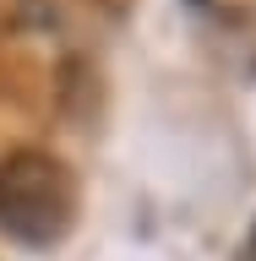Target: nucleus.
<instances>
[{"mask_svg":"<svg viewBox=\"0 0 256 261\" xmlns=\"http://www.w3.org/2000/svg\"><path fill=\"white\" fill-rule=\"evenodd\" d=\"M77 169L49 147H16L0 163V234L28 250H49L77 228Z\"/></svg>","mask_w":256,"mask_h":261,"instance_id":"nucleus-1","label":"nucleus"}]
</instances>
